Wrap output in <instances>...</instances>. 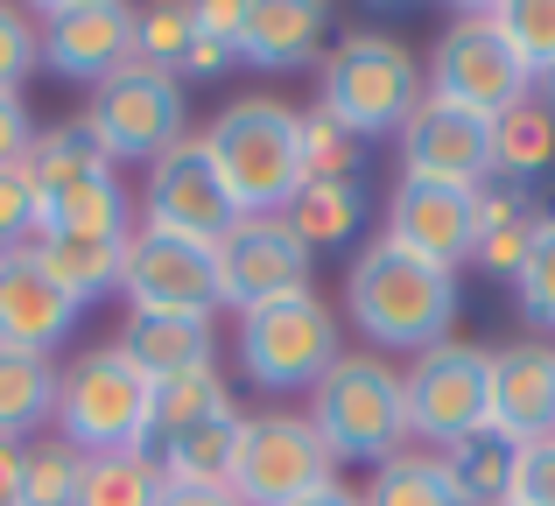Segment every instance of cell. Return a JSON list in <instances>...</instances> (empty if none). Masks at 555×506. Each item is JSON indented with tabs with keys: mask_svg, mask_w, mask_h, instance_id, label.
Returning a JSON list of instances; mask_svg holds the SVG:
<instances>
[{
	"mask_svg": "<svg viewBox=\"0 0 555 506\" xmlns=\"http://www.w3.org/2000/svg\"><path fill=\"white\" fill-rule=\"evenodd\" d=\"M345 316L373 352H429L457 324V274L401 254L387 233L345 268Z\"/></svg>",
	"mask_w": 555,
	"mask_h": 506,
	"instance_id": "6da1fadb",
	"label": "cell"
},
{
	"mask_svg": "<svg viewBox=\"0 0 555 506\" xmlns=\"http://www.w3.org/2000/svg\"><path fill=\"white\" fill-rule=\"evenodd\" d=\"M204 155H211L218 183L232 191L240 219H268L288 211V197L302 191V106L274 92H240L204 120Z\"/></svg>",
	"mask_w": 555,
	"mask_h": 506,
	"instance_id": "7a4b0ae2",
	"label": "cell"
},
{
	"mask_svg": "<svg viewBox=\"0 0 555 506\" xmlns=\"http://www.w3.org/2000/svg\"><path fill=\"white\" fill-rule=\"evenodd\" d=\"M422 99H429L422 56L401 36H387V28H345L324 50V64H317V113H331L359 141L401 134Z\"/></svg>",
	"mask_w": 555,
	"mask_h": 506,
	"instance_id": "3957f363",
	"label": "cell"
},
{
	"mask_svg": "<svg viewBox=\"0 0 555 506\" xmlns=\"http://www.w3.org/2000/svg\"><path fill=\"white\" fill-rule=\"evenodd\" d=\"M310 429L324 437L331 465H387L408 451V394L379 352H338V366L310 387Z\"/></svg>",
	"mask_w": 555,
	"mask_h": 506,
	"instance_id": "277c9868",
	"label": "cell"
},
{
	"mask_svg": "<svg viewBox=\"0 0 555 506\" xmlns=\"http://www.w3.org/2000/svg\"><path fill=\"white\" fill-rule=\"evenodd\" d=\"M50 429L85 457L106 451H141L155 437V380L120 352V345H92L56 373V415Z\"/></svg>",
	"mask_w": 555,
	"mask_h": 506,
	"instance_id": "5b68a950",
	"label": "cell"
},
{
	"mask_svg": "<svg viewBox=\"0 0 555 506\" xmlns=\"http://www.w3.org/2000/svg\"><path fill=\"white\" fill-rule=\"evenodd\" d=\"M345 352V324L317 288L232 316V359L260 394H310Z\"/></svg>",
	"mask_w": 555,
	"mask_h": 506,
	"instance_id": "8992f818",
	"label": "cell"
},
{
	"mask_svg": "<svg viewBox=\"0 0 555 506\" xmlns=\"http://www.w3.org/2000/svg\"><path fill=\"white\" fill-rule=\"evenodd\" d=\"M408 394V437H422L429 451H450V443L492 429V352L486 345L443 338L401 373Z\"/></svg>",
	"mask_w": 555,
	"mask_h": 506,
	"instance_id": "52a82bcc",
	"label": "cell"
},
{
	"mask_svg": "<svg viewBox=\"0 0 555 506\" xmlns=\"http://www.w3.org/2000/svg\"><path fill=\"white\" fill-rule=\"evenodd\" d=\"M429 99H450V106L464 113H486V120H500L506 106H520V99L534 92V70L514 56V42L500 36V22H492V8H472L457 14V22L436 36L429 50Z\"/></svg>",
	"mask_w": 555,
	"mask_h": 506,
	"instance_id": "ba28073f",
	"label": "cell"
},
{
	"mask_svg": "<svg viewBox=\"0 0 555 506\" xmlns=\"http://www.w3.org/2000/svg\"><path fill=\"white\" fill-rule=\"evenodd\" d=\"M338 479L324 437L310 429V415L268 408L240 423V465H232V493L246 506H296Z\"/></svg>",
	"mask_w": 555,
	"mask_h": 506,
	"instance_id": "9c48e42d",
	"label": "cell"
},
{
	"mask_svg": "<svg viewBox=\"0 0 555 506\" xmlns=\"http://www.w3.org/2000/svg\"><path fill=\"white\" fill-rule=\"evenodd\" d=\"M85 120L99 127L113 169L120 163H155V155H169L177 141H190V92L169 78V70L127 64V70H113V78L92 92Z\"/></svg>",
	"mask_w": 555,
	"mask_h": 506,
	"instance_id": "30bf717a",
	"label": "cell"
},
{
	"mask_svg": "<svg viewBox=\"0 0 555 506\" xmlns=\"http://www.w3.org/2000/svg\"><path fill=\"white\" fill-rule=\"evenodd\" d=\"M134 219L149 225V233H177V239H197V247H218V239L240 225V205H232V191L218 183L204 141L190 134V141H177L169 155L149 163V183H141V197H134Z\"/></svg>",
	"mask_w": 555,
	"mask_h": 506,
	"instance_id": "8fae6325",
	"label": "cell"
},
{
	"mask_svg": "<svg viewBox=\"0 0 555 506\" xmlns=\"http://www.w3.org/2000/svg\"><path fill=\"white\" fill-rule=\"evenodd\" d=\"M36 50L42 70L64 85H106L134 64V8L127 0H50L36 8Z\"/></svg>",
	"mask_w": 555,
	"mask_h": 506,
	"instance_id": "7c38bea8",
	"label": "cell"
},
{
	"mask_svg": "<svg viewBox=\"0 0 555 506\" xmlns=\"http://www.w3.org/2000/svg\"><path fill=\"white\" fill-rule=\"evenodd\" d=\"M310 268H317V254L296 239V225H288L282 211L240 219L218 239V310L246 316V310H260V302L302 296V288H310Z\"/></svg>",
	"mask_w": 555,
	"mask_h": 506,
	"instance_id": "4fadbf2b",
	"label": "cell"
},
{
	"mask_svg": "<svg viewBox=\"0 0 555 506\" xmlns=\"http://www.w3.org/2000/svg\"><path fill=\"white\" fill-rule=\"evenodd\" d=\"M120 296H127V310L218 316V247H197V239L134 225V239H127V268H120Z\"/></svg>",
	"mask_w": 555,
	"mask_h": 506,
	"instance_id": "5bb4252c",
	"label": "cell"
},
{
	"mask_svg": "<svg viewBox=\"0 0 555 506\" xmlns=\"http://www.w3.org/2000/svg\"><path fill=\"white\" fill-rule=\"evenodd\" d=\"M393 141H401V177L457 183V191H478V183L500 177V163H492V120L450 106V99H422Z\"/></svg>",
	"mask_w": 555,
	"mask_h": 506,
	"instance_id": "9a60e30c",
	"label": "cell"
},
{
	"mask_svg": "<svg viewBox=\"0 0 555 506\" xmlns=\"http://www.w3.org/2000/svg\"><path fill=\"white\" fill-rule=\"evenodd\" d=\"M387 239L401 254L429 260V268L457 274L478 247V191H457V183H422L401 177L387 197Z\"/></svg>",
	"mask_w": 555,
	"mask_h": 506,
	"instance_id": "2e32d148",
	"label": "cell"
},
{
	"mask_svg": "<svg viewBox=\"0 0 555 506\" xmlns=\"http://www.w3.org/2000/svg\"><path fill=\"white\" fill-rule=\"evenodd\" d=\"M85 302L36 260V247L0 254V352H42L56 359L64 338L78 330Z\"/></svg>",
	"mask_w": 555,
	"mask_h": 506,
	"instance_id": "e0dca14e",
	"label": "cell"
},
{
	"mask_svg": "<svg viewBox=\"0 0 555 506\" xmlns=\"http://www.w3.org/2000/svg\"><path fill=\"white\" fill-rule=\"evenodd\" d=\"M492 429L514 443L555 437V345L520 338L492 352Z\"/></svg>",
	"mask_w": 555,
	"mask_h": 506,
	"instance_id": "ac0fdd59",
	"label": "cell"
},
{
	"mask_svg": "<svg viewBox=\"0 0 555 506\" xmlns=\"http://www.w3.org/2000/svg\"><path fill=\"white\" fill-rule=\"evenodd\" d=\"M331 50V8L317 0H246L240 8V64L254 70H302Z\"/></svg>",
	"mask_w": 555,
	"mask_h": 506,
	"instance_id": "d6986e66",
	"label": "cell"
},
{
	"mask_svg": "<svg viewBox=\"0 0 555 506\" xmlns=\"http://www.w3.org/2000/svg\"><path fill=\"white\" fill-rule=\"evenodd\" d=\"M120 345L155 387L177 380L190 366H218V316H183V310H127Z\"/></svg>",
	"mask_w": 555,
	"mask_h": 506,
	"instance_id": "ffe728a7",
	"label": "cell"
},
{
	"mask_svg": "<svg viewBox=\"0 0 555 506\" xmlns=\"http://www.w3.org/2000/svg\"><path fill=\"white\" fill-rule=\"evenodd\" d=\"M534 233H542V225H534V183H514V177L478 183V247H472L478 268L514 282L534 254Z\"/></svg>",
	"mask_w": 555,
	"mask_h": 506,
	"instance_id": "44dd1931",
	"label": "cell"
},
{
	"mask_svg": "<svg viewBox=\"0 0 555 506\" xmlns=\"http://www.w3.org/2000/svg\"><path fill=\"white\" fill-rule=\"evenodd\" d=\"M134 197H127L120 169H99L85 183H64L56 197H42L36 233H78V239H134Z\"/></svg>",
	"mask_w": 555,
	"mask_h": 506,
	"instance_id": "7402d4cb",
	"label": "cell"
},
{
	"mask_svg": "<svg viewBox=\"0 0 555 506\" xmlns=\"http://www.w3.org/2000/svg\"><path fill=\"white\" fill-rule=\"evenodd\" d=\"M99 169H113L106 141H99V127L85 120V113H70V120H56V127H36L22 177H28L36 197H56L64 183H85V177H99Z\"/></svg>",
	"mask_w": 555,
	"mask_h": 506,
	"instance_id": "603a6c76",
	"label": "cell"
},
{
	"mask_svg": "<svg viewBox=\"0 0 555 506\" xmlns=\"http://www.w3.org/2000/svg\"><path fill=\"white\" fill-rule=\"evenodd\" d=\"M282 219L296 225V239L310 254H331V247H345V239H359V225H366V183L359 177H310L288 197Z\"/></svg>",
	"mask_w": 555,
	"mask_h": 506,
	"instance_id": "cb8c5ba5",
	"label": "cell"
},
{
	"mask_svg": "<svg viewBox=\"0 0 555 506\" xmlns=\"http://www.w3.org/2000/svg\"><path fill=\"white\" fill-rule=\"evenodd\" d=\"M36 260L92 310V302L120 296V268H127V239H78V233H36L28 239Z\"/></svg>",
	"mask_w": 555,
	"mask_h": 506,
	"instance_id": "d4e9b609",
	"label": "cell"
},
{
	"mask_svg": "<svg viewBox=\"0 0 555 506\" xmlns=\"http://www.w3.org/2000/svg\"><path fill=\"white\" fill-rule=\"evenodd\" d=\"M56 359H42V352H0V437H14V443H28V437H42L50 429V415H56Z\"/></svg>",
	"mask_w": 555,
	"mask_h": 506,
	"instance_id": "484cf974",
	"label": "cell"
},
{
	"mask_svg": "<svg viewBox=\"0 0 555 506\" xmlns=\"http://www.w3.org/2000/svg\"><path fill=\"white\" fill-rule=\"evenodd\" d=\"M450 471V485H457L464 506H506L514 499V465H520V443L500 437V429H478V437L450 443V451H436Z\"/></svg>",
	"mask_w": 555,
	"mask_h": 506,
	"instance_id": "4316f807",
	"label": "cell"
},
{
	"mask_svg": "<svg viewBox=\"0 0 555 506\" xmlns=\"http://www.w3.org/2000/svg\"><path fill=\"white\" fill-rule=\"evenodd\" d=\"M492 163L514 183L555 177V113L542 106V92H528L520 106H506L500 120H492Z\"/></svg>",
	"mask_w": 555,
	"mask_h": 506,
	"instance_id": "83f0119b",
	"label": "cell"
},
{
	"mask_svg": "<svg viewBox=\"0 0 555 506\" xmlns=\"http://www.w3.org/2000/svg\"><path fill=\"white\" fill-rule=\"evenodd\" d=\"M240 423H246V415L149 443L155 465H163V479H169V485H232V465H240Z\"/></svg>",
	"mask_w": 555,
	"mask_h": 506,
	"instance_id": "f1b7e54d",
	"label": "cell"
},
{
	"mask_svg": "<svg viewBox=\"0 0 555 506\" xmlns=\"http://www.w3.org/2000/svg\"><path fill=\"white\" fill-rule=\"evenodd\" d=\"M232 415H240V401H232L225 373L218 366H190V373L155 387V437L149 443L183 437V429H204V423H232Z\"/></svg>",
	"mask_w": 555,
	"mask_h": 506,
	"instance_id": "f546056e",
	"label": "cell"
},
{
	"mask_svg": "<svg viewBox=\"0 0 555 506\" xmlns=\"http://www.w3.org/2000/svg\"><path fill=\"white\" fill-rule=\"evenodd\" d=\"M169 493L155 451H106V457H85V479H78V499L70 506H155Z\"/></svg>",
	"mask_w": 555,
	"mask_h": 506,
	"instance_id": "4dcf8cb0",
	"label": "cell"
},
{
	"mask_svg": "<svg viewBox=\"0 0 555 506\" xmlns=\"http://www.w3.org/2000/svg\"><path fill=\"white\" fill-rule=\"evenodd\" d=\"M359 499H366V506H464L436 451H401V457H387Z\"/></svg>",
	"mask_w": 555,
	"mask_h": 506,
	"instance_id": "1f68e13d",
	"label": "cell"
},
{
	"mask_svg": "<svg viewBox=\"0 0 555 506\" xmlns=\"http://www.w3.org/2000/svg\"><path fill=\"white\" fill-rule=\"evenodd\" d=\"M85 479V451H70L56 429L22 443V506H70Z\"/></svg>",
	"mask_w": 555,
	"mask_h": 506,
	"instance_id": "d6a6232c",
	"label": "cell"
},
{
	"mask_svg": "<svg viewBox=\"0 0 555 506\" xmlns=\"http://www.w3.org/2000/svg\"><path fill=\"white\" fill-rule=\"evenodd\" d=\"M190 36H197V8L190 0H149V8H134V64L177 70Z\"/></svg>",
	"mask_w": 555,
	"mask_h": 506,
	"instance_id": "836d02e7",
	"label": "cell"
},
{
	"mask_svg": "<svg viewBox=\"0 0 555 506\" xmlns=\"http://www.w3.org/2000/svg\"><path fill=\"white\" fill-rule=\"evenodd\" d=\"M492 22H500V36L514 42V56L542 85L555 70V0H506V8H492Z\"/></svg>",
	"mask_w": 555,
	"mask_h": 506,
	"instance_id": "e575fe53",
	"label": "cell"
},
{
	"mask_svg": "<svg viewBox=\"0 0 555 506\" xmlns=\"http://www.w3.org/2000/svg\"><path fill=\"white\" fill-rule=\"evenodd\" d=\"M366 141L359 134H345L331 113H302V177H359V163H366Z\"/></svg>",
	"mask_w": 555,
	"mask_h": 506,
	"instance_id": "d590c367",
	"label": "cell"
},
{
	"mask_svg": "<svg viewBox=\"0 0 555 506\" xmlns=\"http://www.w3.org/2000/svg\"><path fill=\"white\" fill-rule=\"evenodd\" d=\"M514 288H520V316H528L534 330H555V225L534 233V254H528V268L514 274Z\"/></svg>",
	"mask_w": 555,
	"mask_h": 506,
	"instance_id": "8d00e7d4",
	"label": "cell"
},
{
	"mask_svg": "<svg viewBox=\"0 0 555 506\" xmlns=\"http://www.w3.org/2000/svg\"><path fill=\"white\" fill-rule=\"evenodd\" d=\"M28 70H42L36 14H28V8H8V0H0V92H22Z\"/></svg>",
	"mask_w": 555,
	"mask_h": 506,
	"instance_id": "74e56055",
	"label": "cell"
},
{
	"mask_svg": "<svg viewBox=\"0 0 555 506\" xmlns=\"http://www.w3.org/2000/svg\"><path fill=\"white\" fill-rule=\"evenodd\" d=\"M232 64H240V42H225V36H211V28H197V36L183 42V56H177V70L169 78L183 85H218V78H232Z\"/></svg>",
	"mask_w": 555,
	"mask_h": 506,
	"instance_id": "f35d334b",
	"label": "cell"
},
{
	"mask_svg": "<svg viewBox=\"0 0 555 506\" xmlns=\"http://www.w3.org/2000/svg\"><path fill=\"white\" fill-rule=\"evenodd\" d=\"M42 225V197L28 191V177L14 169V177H0V254L8 247H28Z\"/></svg>",
	"mask_w": 555,
	"mask_h": 506,
	"instance_id": "ab89813d",
	"label": "cell"
},
{
	"mask_svg": "<svg viewBox=\"0 0 555 506\" xmlns=\"http://www.w3.org/2000/svg\"><path fill=\"white\" fill-rule=\"evenodd\" d=\"M514 499H520V506H555V437H542V443H520V465H514Z\"/></svg>",
	"mask_w": 555,
	"mask_h": 506,
	"instance_id": "60d3db41",
	"label": "cell"
},
{
	"mask_svg": "<svg viewBox=\"0 0 555 506\" xmlns=\"http://www.w3.org/2000/svg\"><path fill=\"white\" fill-rule=\"evenodd\" d=\"M28 141H36V120H28V99L22 92H0V177L28 163Z\"/></svg>",
	"mask_w": 555,
	"mask_h": 506,
	"instance_id": "b9f144b4",
	"label": "cell"
},
{
	"mask_svg": "<svg viewBox=\"0 0 555 506\" xmlns=\"http://www.w3.org/2000/svg\"><path fill=\"white\" fill-rule=\"evenodd\" d=\"M155 506H246V499L232 493V485H169Z\"/></svg>",
	"mask_w": 555,
	"mask_h": 506,
	"instance_id": "7bdbcfd3",
	"label": "cell"
},
{
	"mask_svg": "<svg viewBox=\"0 0 555 506\" xmlns=\"http://www.w3.org/2000/svg\"><path fill=\"white\" fill-rule=\"evenodd\" d=\"M0 506H22V443L0 437Z\"/></svg>",
	"mask_w": 555,
	"mask_h": 506,
	"instance_id": "ee69618b",
	"label": "cell"
},
{
	"mask_svg": "<svg viewBox=\"0 0 555 506\" xmlns=\"http://www.w3.org/2000/svg\"><path fill=\"white\" fill-rule=\"evenodd\" d=\"M296 506H366V499H359V493H352L345 479H331L324 493H310V499H296Z\"/></svg>",
	"mask_w": 555,
	"mask_h": 506,
	"instance_id": "f6af8a7d",
	"label": "cell"
},
{
	"mask_svg": "<svg viewBox=\"0 0 555 506\" xmlns=\"http://www.w3.org/2000/svg\"><path fill=\"white\" fill-rule=\"evenodd\" d=\"M534 92H542V106L555 113V70H548V78H542V85H534Z\"/></svg>",
	"mask_w": 555,
	"mask_h": 506,
	"instance_id": "bcb514c9",
	"label": "cell"
},
{
	"mask_svg": "<svg viewBox=\"0 0 555 506\" xmlns=\"http://www.w3.org/2000/svg\"><path fill=\"white\" fill-rule=\"evenodd\" d=\"M506 506H520V499H506Z\"/></svg>",
	"mask_w": 555,
	"mask_h": 506,
	"instance_id": "7dc6e473",
	"label": "cell"
}]
</instances>
